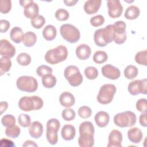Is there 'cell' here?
Masks as SVG:
<instances>
[{"mask_svg":"<svg viewBox=\"0 0 147 147\" xmlns=\"http://www.w3.org/2000/svg\"><path fill=\"white\" fill-rule=\"evenodd\" d=\"M69 14L68 11L64 9H59L55 12V17L59 21H64L68 19Z\"/></svg>","mask_w":147,"mask_h":147,"instance_id":"obj_44","label":"cell"},{"mask_svg":"<svg viewBox=\"0 0 147 147\" xmlns=\"http://www.w3.org/2000/svg\"><path fill=\"white\" fill-rule=\"evenodd\" d=\"M75 52L78 59L82 60H85L90 57L91 53V50L88 45L83 44L76 47Z\"/></svg>","mask_w":147,"mask_h":147,"instance_id":"obj_16","label":"cell"},{"mask_svg":"<svg viewBox=\"0 0 147 147\" xmlns=\"http://www.w3.org/2000/svg\"><path fill=\"white\" fill-rule=\"evenodd\" d=\"M95 128L93 124L90 121H84L79 126V134H87L94 136Z\"/></svg>","mask_w":147,"mask_h":147,"instance_id":"obj_26","label":"cell"},{"mask_svg":"<svg viewBox=\"0 0 147 147\" xmlns=\"http://www.w3.org/2000/svg\"><path fill=\"white\" fill-rule=\"evenodd\" d=\"M109 16L115 18L120 17L123 12V7L118 0H109L107 1Z\"/></svg>","mask_w":147,"mask_h":147,"instance_id":"obj_10","label":"cell"},{"mask_svg":"<svg viewBox=\"0 0 147 147\" xmlns=\"http://www.w3.org/2000/svg\"><path fill=\"white\" fill-rule=\"evenodd\" d=\"M116 87L113 84H103L99 89L97 95L98 102L102 105L111 102L116 92Z\"/></svg>","mask_w":147,"mask_h":147,"instance_id":"obj_6","label":"cell"},{"mask_svg":"<svg viewBox=\"0 0 147 147\" xmlns=\"http://www.w3.org/2000/svg\"><path fill=\"white\" fill-rule=\"evenodd\" d=\"M11 9V2L10 0L0 1V11L2 13L6 14L9 13Z\"/></svg>","mask_w":147,"mask_h":147,"instance_id":"obj_45","label":"cell"},{"mask_svg":"<svg viewBox=\"0 0 147 147\" xmlns=\"http://www.w3.org/2000/svg\"><path fill=\"white\" fill-rule=\"evenodd\" d=\"M126 25L123 21H118L113 24V34L119 35L126 33Z\"/></svg>","mask_w":147,"mask_h":147,"instance_id":"obj_31","label":"cell"},{"mask_svg":"<svg viewBox=\"0 0 147 147\" xmlns=\"http://www.w3.org/2000/svg\"><path fill=\"white\" fill-rule=\"evenodd\" d=\"M20 133H21L20 128L16 125L11 127H6L5 130L6 135L8 137L12 138H16L17 137H18L20 136Z\"/></svg>","mask_w":147,"mask_h":147,"instance_id":"obj_34","label":"cell"},{"mask_svg":"<svg viewBox=\"0 0 147 147\" xmlns=\"http://www.w3.org/2000/svg\"><path fill=\"white\" fill-rule=\"evenodd\" d=\"M126 32L119 35H117L113 34V41L117 44H122L126 40Z\"/></svg>","mask_w":147,"mask_h":147,"instance_id":"obj_49","label":"cell"},{"mask_svg":"<svg viewBox=\"0 0 147 147\" xmlns=\"http://www.w3.org/2000/svg\"><path fill=\"white\" fill-rule=\"evenodd\" d=\"M60 32L62 37L70 43H75L80 37V33L78 29L73 25L65 24L60 26Z\"/></svg>","mask_w":147,"mask_h":147,"instance_id":"obj_7","label":"cell"},{"mask_svg":"<svg viewBox=\"0 0 147 147\" xmlns=\"http://www.w3.org/2000/svg\"><path fill=\"white\" fill-rule=\"evenodd\" d=\"M128 139L134 144L140 143L143 138L142 131L137 127L130 128L127 131Z\"/></svg>","mask_w":147,"mask_h":147,"instance_id":"obj_18","label":"cell"},{"mask_svg":"<svg viewBox=\"0 0 147 147\" xmlns=\"http://www.w3.org/2000/svg\"><path fill=\"white\" fill-rule=\"evenodd\" d=\"M100 0H88L84 5V11L88 14H93L97 13L100 7Z\"/></svg>","mask_w":147,"mask_h":147,"instance_id":"obj_14","label":"cell"},{"mask_svg":"<svg viewBox=\"0 0 147 147\" xmlns=\"http://www.w3.org/2000/svg\"><path fill=\"white\" fill-rule=\"evenodd\" d=\"M140 14V9L136 6L131 5L126 9L125 12V17L127 20H133L138 18Z\"/></svg>","mask_w":147,"mask_h":147,"instance_id":"obj_27","label":"cell"},{"mask_svg":"<svg viewBox=\"0 0 147 147\" xmlns=\"http://www.w3.org/2000/svg\"><path fill=\"white\" fill-rule=\"evenodd\" d=\"M42 84L44 87L47 88L53 87L56 84V78L52 74L47 75L42 78Z\"/></svg>","mask_w":147,"mask_h":147,"instance_id":"obj_28","label":"cell"},{"mask_svg":"<svg viewBox=\"0 0 147 147\" xmlns=\"http://www.w3.org/2000/svg\"><path fill=\"white\" fill-rule=\"evenodd\" d=\"M11 67V61L9 57H2L0 59V74L3 75L8 72Z\"/></svg>","mask_w":147,"mask_h":147,"instance_id":"obj_29","label":"cell"},{"mask_svg":"<svg viewBox=\"0 0 147 147\" xmlns=\"http://www.w3.org/2000/svg\"><path fill=\"white\" fill-rule=\"evenodd\" d=\"M96 124L100 127H104L106 126L110 121V116L109 114L103 111L98 112L94 117Z\"/></svg>","mask_w":147,"mask_h":147,"instance_id":"obj_19","label":"cell"},{"mask_svg":"<svg viewBox=\"0 0 147 147\" xmlns=\"http://www.w3.org/2000/svg\"><path fill=\"white\" fill-rule=\"evenodd\" d=\"M78 144L80 147H92L94 145V136L82 134L78 138Z\"/></svg>","mask_w":147,"mask_h":147,"instance_id":"obj_22","label":"cell"},{"mask_svg":"<svg viewBox=\"0 0 147 147\" xmlns=\"http://www.w3.org/2000/svg\"><path fill=\"white\" fill-rule=\"evenodd\" d=\"M64 76L71 86H79L83 82V76L78 67L75 65L67 66L64 69Z\"/></svg>","mask_w":147,"mask_h":147,"instance_id":"obj_5","label":"cell"},{"mask_svg":"<svg viewBox=\"0 0 147 147\" xmlns=\"http://www.w3.org/2000/svg\"><path fill=\"white\" fill-rule=\"evenodd\" d=\"M94 40L95 44L100 47H104L113 41V25H108L104 28L95 31Z\"/></svg>","mask_w":147,"mask_h":147,"instance_id":"obj_1","label":"cell"},{"mask_svg":"<svg viewBox=\"0 0 147 147\" xmlns=\"http://www.w3.org/2000/svg\"><path fill=\"white\" fill-rule=\"evenodd\" d=\"M30 23L32 26L35 29H40L44 25L45 20L42 16L38 15L36 18L31 20Z\"/></svg>","mask_w":147,"mask_h":147,"instance_id":"obj_41","label":"cell"},{"mask_svg":"<svg viewBox=\"0 0 147 147\" xmlns=\"http://www.w3.org/2000/svg\"><path fill=\"white\" fill-rule=\"evenodd\" d=\"M84 74L88 79L94 80L98 77V71L95 67L89 66L84 69Z\"/></svg>","mask_w":147,"mask_h":147,"instance_id":"obj_38","label":"cell"},{"mask_svg":"<svg viewBox=\"0 0 147 147\" xmlns=\"http://www.w3.org/2000/svg\"><path fill=\"white\" fill-rule=\"evenodd\" d=\"M0 144L2 146H6V147L15 146V144L13 141L6 138L1 139L0 141Z\"/></svg>","mask_w":147,"mask_h":147,"instance_id":"obj_51","label":"cell"},{"mask_svg":"<svg viewBox=\"0 0 147 147\" xmlns=\"http://www.w3.org/2000/svg\"><path fill=\"white\" fill-rule=\"evenodd\" d=\"M10 26V22L6 20H1L0 21V27L1 32L5 33L6 32Z\"/></svg>","mask_w":147,"mask_h":147,"instance_id":"obj_50","label":"cell"},{"mask_svg":"<svg viewBox=\"0 0 147 147\" xmlns=\"http://www.w3.org/2000/svg\"><path fill=\"white\" fill-rule=\"evenodd\" d=\"M16 85L20 90L28 92H35L38 88L37 80L30 76H22L19 77L16 82Z\"/></svg>","mask_w":147,"mask_h":147,"instance_id":"obj_8","label":"cell"},{"mask_svg":"<svg viewBox=\"0 0 147 147\" xmlns=\"http://www.w3.org/2000/svg\"><path fill=\"white\" fill-rule=\"evenodd\" d=\"M122 134L118 130H113L109 135L107 147H122Z\"/></svg>","mask_w":147,"mask_h":147,"instance_id":"obj_13","label":"cell"},{"mask_svg":"<svg viewBox=\"0 0 147 147\" xmlns=\"http://www.w3.org/2000/svg\"><path fill=\"white\" fill-rule=\"evenodd\" d=\"M22 146H24V147H25V146H26V147H28V146H35V147H36V146H38V145H37V144H36L34 141H31V140H27V141H26L23 144H22Z\"/></svg>","mask_w":147,"mask_h":147,"instance_id":"obj_54","label":"cell"},{"mask_svg":"<svg viewBox=\"0 0 147 147\" xmlns=\"http://www.w3.org/2000/svg\"><path fill=\"white\" fill-rule=\"evenodd\" d=\"M8 107V103L6 102H1L0 103V114H2Z\"/></svg>","mask_w":147,"mask_h":147,"instance_id":"obj_53","label":"cell"},{"mask_svg":"<svg viewBox=\"0 0 147 147\" xmlns=\"http://www.w3.org/2000/svg\"><path fill=\"white\" fill-rule=\"evenodd\" d=\"M135 61L137 63L140 65H147V51L144 50L140 51L135 55Z\"/></svg>","mask_w":147,"mask_h":147,"instance_id":"obj_35","label":"cell"},{"mask_svg":"<svg viewBox=\"0 0 147 147\" xmlns=\"http://www.w3.org/2000/svg\"><path fill=\"white\" fill-rule=\"evenodd\" d=\"M60 122L56 118L50 119L47 122V129L53 130L58 131L60 129Z\"/></svg>","mask_w":147,"mask_h":147,"instance_id":"obj_46","label":"cell"},{"mask_svg":"<svg viewBox=\"0 0 147 147\" xmlns=\"http://www.w3.org/2000/svg\"><path fill=\"white\" fill-rule=\"evenodd\" d=\"M18 106L21 110L26 112L32 110H38L42 107L43 100L37 95L25 96L19 100Z\"/></svg>","mask_w":147,"mask_h":147,"instance_id":"obj_3","label":"cell"},{"mask_svg":"<svg viewBox=\"0 0 147 147\" xmlns=\"http://www.w3.org/2000/svg\"><path fill=\"white\" fill-rule=\"evenodd\" d=\"M17 61L20 65L27 66L31 63V57L26 53H21L17 56Z\"/></svg>","mask_w":147,"mask_h":147,"instance_id":"obj_33","label":"cell"},{"mask_svg":"<svg viewBox=\"0 0 147 147\" xmlns=\"http://www.w3.org/2000/svg\"><path fill=\"white\" fill-rule=\"evenodd\" d=\"M136 109L142 113H146L147 108V100L145 98L138 99L136 102Z\"/></svg>","mask_w":147,"mask_h":147,"instance_id":"obj_48","label":"cell"},{"mask_svg":"<svg viewBox=\"0 0 147 147\" xmlns=\"http://www.w3.org/2000/svg\"><path fill=\"white\" fill-rule=\"evenodd\" d=\"M102 74L106 78L111 80L118 79L121 76L119 69L110 64H106L102 67Z\"/></svg>","mask_w":147,"mask_h":147,"instance_id":"obj_12","label":"cell"},{"mask_svg":"<svg viewBox=\"0 0 147 147\" xmlns=\"http://www.w3.org/2000/svg\"><path fill=\"white\" fill-rule=\"evenodd\" d=\"M37 41L36 34L33 32H27L24 34L22 42L26 47H31L33 46Z\"/></svg>","mask_w":147,"mask_h":147,"instance_id":"obj_24","label":"cell"},{"mask_svg":"<svg viewBox=\"0 0 147 147\" xmlns=\"http://www.w3.org/2000/svg\"><path fill=\"white\" fill-rule=\"evenodd\" d=\"M105 22V18L102 15H97L94 16L90 19V24L94 27H98L103 24Z\"/></svg>","mask_w":147,"mask_h":147,"instance_id":"obj_47","label":"cell"},{"mask_svg":"<svg viewBox=\"0 0 147 147\" xmlns=\"http://www.w3.org/2000/svg\"><path fill=\"white\" fill-rule=\"evenodd\" d=\"M139 122L140 125L143 127L147 126V121H146V113H142L139 118Z\"/></svg>","mask_w":147,"mask_h":147,"instance_id":"obj_52","label":"cell"},{"mask_svg":"<svg viewBox=\"0 0 147 147\" xmlns=\"http://www.w3.org/2000/svg\"><path fill=\"white\" fill-rule=\"evenodd\" d=\"M57 131L47 129L46 137L47 141L51 145H56L58 141V134Z\"/></svg>","mask_w":147,"mask_h":147,"instance_id":"obj_36","label":"cell"},{"mask_svg":"<svg viewBox=\"0 0 147 147\" xmlns=\"http://www.w3.org/2000/svg\"><path fill=\"white\" fill-rule=\"evenodd\" d=\"M78 2V0H68V1H66V0H64L63 1V2L65 4L66 6H74L76 5V3Z\"/></svg>","mask_w":147,"mask_h":147,"instance_id":"obj_56","label":"cell"},{"mask_svg":"<svg viewBox=\"0 0 147 147\" xmlns=\"http://www.w3.org/2000/svg\"><path fill=\"white\" fill-rule=\"evenodd\" d=\"M1 123L5 127H11L16 124V118L11 114H6L2 117Z\"/></svg>","mask_w":147,"mask_h":147,"instance_id":"obj_37","label":"cell"},{"mask_svg":"<svg viewBox=\"0 0 147 147\" xmlns=\"http://www.w3.org/2000/svg\"><path fill=\"white\" fill-rule=\"evenodd\" d=\"M52 71V69L50 67L45 65H40L36 69V73L38 76L42 78L47 75L51 74Z\"/></svg>","mask_w":147,"mask_h":147,"instance_id":"obj_42","label":"cell"},{"mask_svg":"<svg viewBox=\"0 0 147 147\" xmlns=\"http://www.w3.org/2000/svg\"><path fill=\"white\" fill-rule=\"evenodd\" d=\"M39 7L38 5L34 2L24 8V14L26 17L31 20L38 16Z\"/></svg>","mask_w":147,"mask_h":147,"instance_id":"obj_21","label":"cell"},{"mask_svg":"<svg viewBox=\"0 0 147 147\" xmlns=\"http://www.w3.org/2000/svg\"><path fill=\"white\" fill-rule=\"evenodd\" d=\"M136 115L131 111L119 113L114 117V123L120 127L133 126L136 124Z\"/></svg>","mask_w":147,"mask_h":147,"instance_id":"obj_4","label":"cell"},{"mask_svg":"<svg viewBox=\"0 0 147 147\" xmlns=\"http://www.w3.org/2000/svg\"><path fill=\"white\" fill-rule=\"evenodd\" d=\"M108 55L107 53L102 51H98L94 54L92 59L96 64H102L107 61Z\"/></svg>","mask_w":147,"mask_h":147,"instance_id":"obj_32","label":"cell"},{"mask_svg":"<svg viewBox=\"0 0 147 147\" xmlns=\"http://www.w3.org/2000/svg\"><path fill=\"white\" fill-rule=\"evenodd\" d=\"M147 80L143 79L141 80H136L131 82L129 85L127 90L132 95H136L139 94H147Z\"/></svg>","mask_w":147,"mask_h":147,"instance_id":"obj_9","label":"cell"},{"mask_svg":"<svg viewBox=\"0 0 147 147\" xmlns=\"http://www.w3.org/2000/svg\"><path fill=\"white\" fill-rule=\"evenodd\" d=\"M18 122L20 125L23 127H27L31 123V119L29 115L26 114H21L18 117Z\"/></svg>","mask_w":147,"mask_h":147,"instance_id":"obj_40","label":"cell"},{"mask_svg":"<svg viewBox=\"0 0 147 147\" xmlns=\"http://www.w3.org/2000/svg\"><path fill=\"white\" fill-rule=\"evenodd\" d=\"M138 74L137 68L133 65H127L124 70V75L128 79H133L136 78Z\"/></svg>","mask_w":147,"mask_h":147,"instance_id":"obj_30","label":"cell"},{"mask_svg":"<svg viewBox=\"0 0 147 147\" xmlns=\"http://www.w3.org/2000/svg\"><path fill=\"white\" fill-rule=\"evenodd\" d=\"M62 118L67 121H71L75 119L76 116L75 111L69 107H67V109H64L61 113Z\"/></svg>","mask_w":147,"mask_h":147,"instance_id":"obj_39","label":"cell"},{"mask_svg":"<svg viewBox=\"0 0 147 147\" xmlns=\"http://www.w3.org/2000/svg\"><path fill=\"white\" fill-rule=\"evenodd\" d=\"M68 56L67 48L63 45L48 50L45 55V61L51 64H56L64 61Z\"/></svg>","mask_w":147,"mask_h":147,"instance_id":"obj_2","label":"cell"},{"mask_svg":"<svg viewBox=\"0 0 147 147\" xmlns=\"http://www.w3.org/2000/svg\"><path fill=\"white\" fill-rule=\"evenodd\" d=\"M43 133V126L38 121H34L30 123L29 127V133L33 138H39Z\"/></svg>","mask_w":147,"mask_h":147,"instance_id":"obj_15","label":"cell"},{"mask_svg":"<svg viewBox=\"0 0 147 147\" xmlns=\"http://www.w3.org/2000/svg\"><path fill=\"white\" fill-rule=\"evenodd\" d=\"M57 30L52 25H47L42 30L43 37L47 41H51L55 39L56 36Z\"/></svg>","mask_w":147,"mask_h":147,"instance_id":"obj_23","label":"cell"},{"mask_svg":"<svg viewBox=\"0 0 147 147\" xmlns=\"http://www.w3.org/2000/svg\"><path fill=\"white\" fill-rule=\"evenodd\" d=\"M78 113L80 117L83 119H87L91 117L92 110L90 107L87 106H83L79 109Z\"/></svg>","mask_w":147,"mask_h":147,"instance_id":"obj_43","label":"cell"},{"mask_svg":"<svg viewBox=\"0 0 147 147\" xmlns=\"http://www.w3.org/2000/svg\"><path fill=\"white\" fill-rule=\"evenodd\" d=\"M23 36V31L22 29L18 26H14L10 30V38L16 44H19L22 41Z\"/></svg>","mask_w":147,"mask_h":147,"instance_id":"obj_25","label":"cell"},{"mask_svg":"<svg viewBox=\"0 0 147 147\" xmlns=\"http://www.w3.org/2000/svg\"><path fill=\"white\" fill-rule=\"evenodd\" d=\"M0 53L2 57H6L10 59L15 55L16 48L8 40L2 39L1 40Z\"/></svg>","mask_w":147,"mask_h":147,"instance_id":"obj_11","label":"cell"},{"mask_svg":"<svg viewBox=\"0 0 147 147\" xmlns=\"http://www.w3.org/2000/svg\"><path fill=\"white\" fill-rule=\"evenodd\" d=\"M59 102L61 105L65 107H70L75 103V99L72 94L65 91L61 94L59 96Z\"/></svg>","mask_w":147,"mask_h":147,"instance_id":"obj_17","label":"cell"},{"mask_svg":"<svg viewBox=\"0 0 147 147\" xmlns=\"http://www.w3.org/2000/svg\"><path fill=\"white\" fill-rule=\"evenodd\" d=\"M76 134L75 127L71 125H65L61 129V136L65 141H70L74 138Z\"/></svg>","mask_w":147,"mask_h":147,"instance_id":"obj_20","label":"cell"},{"mask_svg":"<svg viewBox=\"0 0 147 147\" xmlns=\"http://www.w3.org/2000/svg\"><path fill=\"white\" fill-rule=\"evenodd\" d=\"M20 4L21 6L24 7V8L30 5L31 3L33 2V1L32 0H20L19 1Z\"/></svg>","mask_w":147,"mask_h":147,"instance_id":"obj_55","label":"cell"}]
</instances>
